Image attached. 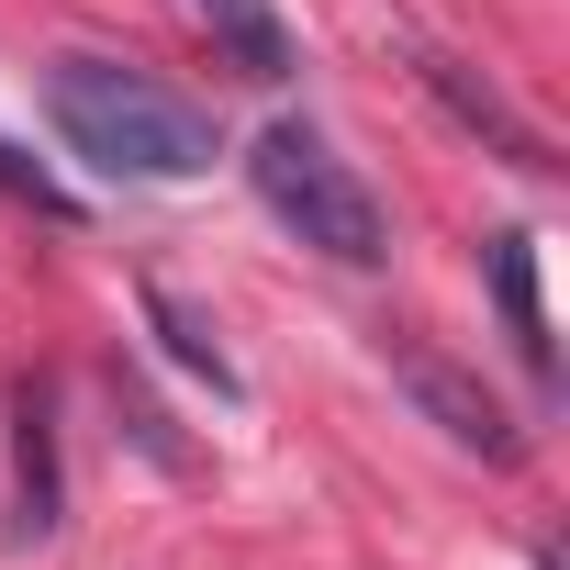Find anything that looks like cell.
<instances>
[{
  "label": "cell",
  "instance_id": "obj_5",
  "mask_svg": "<svg viewBox=\"0 0 570 570\" xmlns=\"http://www.w3.org/2000/svg\"><path fill=\"white\" fill-rule=\"evenodd\" d=\"M492 303H503V336H514V358L548 381L559 370V347H548V303H537V235H492Z\"/></svg>",
  "mask_w": 570,
  "mask_h": 570
},
{
  "label": "cell",
  "instance_id": "obj_1",
  "mask_svg": "<svg viewBox=\"0 0 570 570\" xmlns=\"http://www.w3.org/2000/svg\"><path fill=\"white\" fill-rule=\"evenodd\" d=\"M46 112H57L68 157H90L112 179H202L224 157L202 101H179L146 68H112V57H57L46 68Z\"/></svg>",
  "mask_w": 570,
  "mask_h": 570
},
{
  "label": "cell",
  "instance_id": "obj_8",
  "mask_svg": "<svg viewBox=\"0 0 570 570\" xmlns=\"http://www.w3.org/2000/svg\"><path fill=\"white\" fill-rule=\"evenodd\" d=\"M190 12L213 23V46H224L246 79H292V35H279L268 0H190Z\"/></svg>",
  "mask_w": 570,
  "mask_h": 570
},
{
  "label": "cell",
  "instance_id": "obj_6",
  "mask_svg": "<svg viewBox=\"0 0 570 570\" xmlns=\"http://www.w3.org/2000/svg\"><path fill=\"white\" fill-rule=\"evenodd\" d=\"M146 325L168 336V358H179L190 381H213V403H235V392H246V381H235V358H224V336H213V314H190L168 279H146Z\"/></svg>",
  "mask_w": 570,
  "mask_h": 570
},
{
  "label": "cell",
  "instance_id": "obj_3",
  "mask_svg": "<svg viewBox=\"0 0 570 570\" xmlns=\"http://www.w3.org/2000/svg\"><path fill=\"white\" fill-rule=\"evenodd\" d=\"M381 358H392V381L425 403V425H448V436H459V448H481L492 470H503V459H525V425H514V414H503L459 358H436V347H425V336H403V325L381 336Z\"/></svg>",
  "mask_w": 570,
  "mask_h": 570
},
{
  "label": "cell",
  "instance_id": "obj_4",
  "mask_svg": "<svg viewBox=\"0 0 570 570\" xmlns=\"http://www.w3.org/2000/svg\"><path fill=\"white\" fill-rule=\"evenodd\" d=\"M57 392L46 381H23L12 392V548H35V537H57Z\"/></svg>",
  "mask_w": 570,
  "mask_h": 570
},
{
  "label": "cell",
  "instance_id": "obj_7",
  "mask_svg": "<svg viewBox=\"0 0 570 570\" xmlns=\"http://www.w3.org/2000/svg\"><path fill=\"white\" fill-rule=\"evenodd\" d=\"M425 90H436V101H448V112H459L470 135H492V146H503L514 168H559V157L537 146V124H514V112H503V101H492V90H481L470 68H448V57H425Z\"/></svg>",
  "mask_w": 570,
  "mask_h": 570
},
{
  "label": "cell",
  "instance_id": "obj_2",
  "mask_svg": "<svg viewBox=\"0 0 570 570\" xmlns=\"http://www.w3.org/2000/svg\"><path fill=\"white\" fill-rule=\"evenodd\" d=\"M246 179H257V202L292 224L314 257H336V268H381L392 257V213H381V190L314 135V124H292L279 112L268 135H257V157H246Z\"/></svg>",
  "mask_w": 570,
  "mask_h": 570
},
{
  "label": "cell",
  "instance_id": "obj_9",
  "mask_svg": "<svg viewBox=\"0 0 570 570\" xmlns=\"http://www.w3.org/2000/svg\"><path fill=\"white\" fill-rule=\"evenodd\" d=\"M0 202H23V213H46V224H79V202L57 190V168H46V157H23L12 135H0Z\"/></svg>",
  "mask_w": 570,
  "mask_h": 570
}]
</instances>
